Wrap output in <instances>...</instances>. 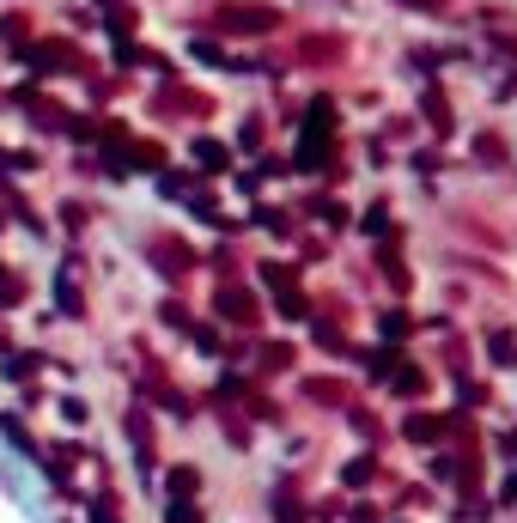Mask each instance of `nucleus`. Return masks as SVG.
<instances>
[{
    "mask_svg": "<svg viewBox=\"0 0 517 523\" xmlns=\"http://www.w3.org/2000/svg\"><path fill=\"white\" fill-rule=\"evenodd\" d=\"M31 67H37V73H80V49H73V43H61V37L31 43Z\"/></svg>",
    "mask_w": 517,
    "mask_h": 523,
    "instance_id": "1",
    "label": "nucleus"
},
{
    "mask_svg": "<svg viewBox=\"0 0 517 523\" xmlns=\"http://www.w3.org/2000/svg\"><path fill=\"white\" fill-rule=\"evenodd\" d=\"M274 7H219V31H274Z\"/></svg>",
    "mask_w": 517,
    "mask_h": 523,
    "instance_id": "2",
    "label": "nucleus"
},
{
    "mask_svg": "<svg viewBox=\"0 0 517 523\" xmlns=\"http://www.w3.org/2000/svg\"><path fill=\"white\" fill-rule=\"evenodd\" d=\"M19 104H25V116L37 122V128H61V104H49V98H37V92H19Z\"/></svg>",
    "mask_w": 517,
    "mask_h": 523,
    "instance_id": "3",
    "label": "nucleus"
},
{
    "mask_svg": "<svg viewBox=\"0 0 517 523\" xmlns=\"http://www.w3.org/2000/svg\"><path fill=\"white\" fill-rule=\"evenodd\" d=\"M219 311H226L232 323H250V317H256V305H250V292H238V286H232V292H219Z\"/></svg>",
    "mask_w": 517,
    "mask_h": 523,
    "instance_id": "4",
    "label": "nucleus"
},
{
    "mask_svg": "<svg viewBox=\"0 0 517 523\" xmlns=\"http://www.w3.org/2000/svg\"><path fill=\"white\" fill-rule=\"evenodd\" d=\"M195 159H201V171H226V146H219V140H195Z\"/></svg>",
    "mask_w": 517,
    "mask_h": 523,
    "instance_id": "5",
    "label": "nucleus"
},
{
    "mask_svg": "<svg viewBox=\"0 0 517 523\" xmlns=\"http://www.w3.org/2000/svg\"><path fill=\"white\" fill-rule=\"evenodd\" d=\"M55 298H61V311H67V317H80V292H73V280H67V274L55 280Z\"/></svg>",
    "mask_w": 517,
    "mask_h": 523,
    "instance_id": "6",
    "label": "nucleus"
},
{
    "mask_svg": "<svg viewBox=\"0 0 517 523\" xmlns=\"http://www.w3.org/2000/svg\"><path fill=\"white\" fill-rule=\"evenodd\" d=\"M165 523H201V511H195L189 499H171V511H165Z\"/></svg>",
    "mask_w": 517,
    "mask_h": 523,
    "instance_id": "7",
    "label": "nucleus"
},
{
    "mask_svg": "<svg viewBox=\"0 0 517 523\" xmlns=\"http://www.w3.org/2000/svg\"><path fill=\"white\" fill-rule=\"evenodd\" d=\"M0 37H7V43H25L31 31H25V19H19V13H7V19H0Z\"/></svg>",
    "mask_w": 517,
    "mask_h": 523,
    "instance_id": "8",
    "label": "nucleus"
},
{
    "mask_svg": "<svg viewBox=\"0 0 517 523\" xmlns=\"http://www.w3.org/2000/svg\"><path fill=\"white\" fill-rule=\"evenodd\" d=\"M171 493L189 499V493H195V469H171Z\"/></svg>",
    "mask_w": 517,
    "mask_h": 523,
    "instance_id": "9",
    "label": "nucleus"
},
{
    "mask_svg": "<svg viewBox=\"0 0 517 523\" xmlns=\"http://www.w3.org/2000/svg\"><path fill=\"white\" fill-rule=\"evenodd\" d=\"M13 298H19V286H13V274H7V268H0V305H13Z\"/></svg>",
    "mask_w": 517,
    "mask_h": 523,
    "instance_id": "10",
    "label": "nucleus"
},
{
    "mask_svg": "<svg viewBox=\"0 0 517 523\" xmlns=\"http://www.w3.org/2000/svg\"><path fill=\"white\" fill-rule=\"evenodd\" d=\"M92 523H116V511L110 505H92Z\"/></svg>",
    "mask_w": 517,
    "mask_h": 523,
    "instance_id": "11",
    "label": "nucleus"
},
{
    "mask_svg": "<svg viewBox=\"0 0 517 523\" xmlns=\"http://www.w3.org/2000/svg\"><path fill=\"white\" fill-rule=\"evenodd\" d=\"M420 7H438V0H420Z\"/></svg>",
    "mask_w": 517,
    "mask_h": 523,
    "instance_id": "12",
    "label": "nucleus"
}]
</instances>
